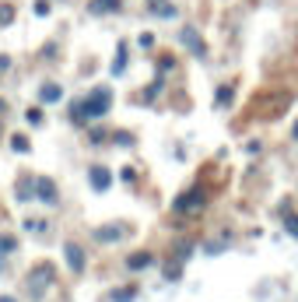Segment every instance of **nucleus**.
<instances>
[{"label": "nucleus", "instance_id": "f257e3e1", "mask_svg": "<svg viewBox=\"0 0 298 302\" xmlns=\"http://www.w3.org/2000/svg\"><path fill=\"white\" fill-rule=\"evenodd\" d=\"M105 105H109V92H95L91 99H88V112H85V116H102V112H105Z\"/></svg>", "mask_w": 298, "mask_h": 302}, {"label": "nucleus", "instance_id": "f03ea898", "mask_svg": "<svg viewBox=\"0 0 298 302\" xmlns=\"http://www.w3.org/2000/svg\"><path fill=\"white\" fill-rule=\"evenodd\" d=\"M204 207V190H190L182 201H175V211H197Z\"/></svg>", "mask_w": 298, "mask_h": 302}, {"label": "nucleus", "instance_id": "7ed1b4c3", "mask_svg": "<svg viewBox=\"0 0 298 302\" xmlns=\"http://www.w3.org/2000/svg\"><path fill=\"white\" fill-rule=\"evenodd\" d=\"M39 197H43V201H49V204L56 201V186H53L49 179H39Z\"/></svg>", "mask_w": 298, "mask_h": 302}, {"label": "nucleus", "instance_id": "20e7f679", "mask_svg": "<svg viewBox=\"0 0 298 302\" xmlns=\"http://www.w3.org/2000/svg\"><path fill=\"white\" fill-rule=\"evenodd\" d=\"M67 260H70V267H74V271H81V267H85V256H81L78 246H67Z\"/></svg>", "mask_w": 298, "mask_h": 302}, {"label": "nucleus", "instance_id": "39448f33", "mask_svg": "<svg viewBox=\"0 0 298 302\" xmlns=\"http://www.w3.org/2000/svg\"><path fill=\"white\" fill-rule=\"evenodd\" d=\"M91 186H98V190H105V186H109V172L95 165V169H91Z\"/></svg>", "mask_w": 298, "mask_h": 302}, {"label": "nucleus", "instance_id": "423d86ee", "mask_svg": "<svg viewBox=\"0 0 298 302\" xmlns=\"http://www.w3.org/2000/svg\"><path fill=\"white\" fill-rule=\"evenodd\" d=\"M43 99H46V102H56V99H60V88H43Z\"/></svg>", "mask_w": 298, "mask_h": 302}, {"label": "nucleus", "instance_id": "0eeeda50", "mask_svg": "<svg viewBox=\"0 0 298 302\" xmlns=\"http://www.w3.org/2000/svg\"><path fill=\"white\" fill-rule=\"evenodd\" d=\"M113 7H120L116 0H102V4H95V11H113Z\"/></svg>", "mask_w": 298, "mask_h": 302}, {"label": "nucleus", "instance_id": "6e6552de", "mask_svg": "<svg viewBox=\"0 0 298 302\" xmlns=\"http://www.w3.org/2000/svg\"><path fill=\"white\" fill-rule=\"evenodd\" d=\"M0 302H14V299H0Z\"/></svg>", "mask_w": 298, "mask_h": 302}]
</instances>
